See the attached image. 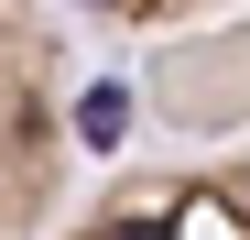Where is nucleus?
<instances>
[{
  "label": "nucleus",
  "instance_id": "2",
  "mask_svg": "<svg viewBox=\"0 0 250 240\" xmlns=\"http://www.w3.org/2000/svg\"><path fill=\"white\" fill-rule=\"evenodd\" d=\"M65 240H250V153H229V164L120 175Z\"/></svg>",
  "mask_w": 250,
  "mask_h": 240
},
{
  "label": "nucleus",
  "instance_id": "1",
  "mask_svg": "<svg viewBox=\"0 0 250 240\" xmlns=\"http://www.w3.org/2000/svg\"><path fill=\"white\" fill-rule=\"evenodd\" d=\"M65 196V66L22 0H0V240H33Z\"/></svg>",
  "mask_w": 250,
  "mask_h": 240
},
{
  "label": "nucleus",
  "instance_id": "3",
  "mask_svg": "<svg viewBox=\"0 0 250 240\" xmlns=\"http://www.w3.org/2000/svg\"><path fill=\"white\" fill-rule=\"evenodd\" d=\"M65 11L120 22V33H174V22H196V11H218V0H65Z\"/></svg>",
  "mask_w": 250,
  "mask_h": 240
}]
</instances>
